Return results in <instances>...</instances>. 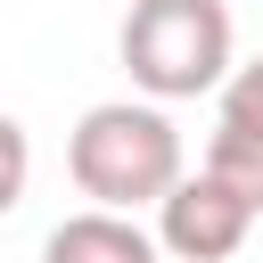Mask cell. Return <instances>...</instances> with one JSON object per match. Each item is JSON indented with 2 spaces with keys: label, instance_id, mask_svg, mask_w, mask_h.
<instances>
[{
  "label": "cell",
  "instance_id": "6",
  "mask_svg": "<svg viewBox=\"0 0 263 263\" xmlns=\"http://www.w3.org/2000/svg\"><path fill=\"white\" fill-rule=\"evenodd\" d=\"M25 181H33V140L16 115H0V214L25 205Z\"/></svg>",
  "mask_w": 263,
  "mask_h": 263
},
{
  "label": "cell",
  "instance_id": "2",
  "mask_svg": "<svg viewBox=\"0 0 263 263\" xmlns=\"http://www.w3.org/2000/svg\"><path fill=\"white\" fill-rule=\"evenodd\" d=\"M115 49H123L132 90H148L156 107L205 99L230 74V8L222 0H132Z\"/></svg>",
  "mask_w": 263,
  "mask_h": 263
},
{
  "label": "cell",
  "instance_id": "1",
  "mask_svg": "<svg viewBox=\"0 0 263 263\" xmlns=\"http://www.w3.org/2000/svg\"><path fill=\"white\" fill-rule=\"evenodd\" d=\"M66 173L107 214H132V205H156L189 173V156L156 99H99V107H82V123L66 140Z\"/></svg>",
  "mask_w": 263,
  "mask_h": 263
},
{
  "label": "cell",
  "instance_id": "5",
  "mask_svg": "<svg viewBox=\"0 0 263 263\" xmlns=\"http://www.w3.org/2000/svg\"><path fill=\"white\" fill-rule=\"evenodd\" d=\"M41 263H156V238H148L132 214L90 205V214H66V222L49 230Z\"/></svg>",
  "mask_w": 263,
  "mask_h": 263
},
{
  "label": "cell",
  "instance_id": "3",
  "mask_svg": "<svg viewBox=\"0 0 263 263\" xmlns=\"http://www.w3.org/2000/svg\"><path fill=\"white\" fill-rule=\"evenodd\" d=\"M255 222H263V214H255L222 173L197 164V173H181V181L156 197V255H173V263H230Z\"/></svg>",
  "mask_w": 263,
  "mask_h": 263
},
{
  "label": "cell",
  "instance_id": "4",
  "mask_svg": "<svg viewBox=\"0 0 263 263\" xmlns=\"http://www.w3.org/2000/svg\"><path fill=\"white\" fill-rule=\"evenodd\" d=\"M205 173H222V181L263 214V58H247V66L222 74V107H214Z\"/></svg>",
  "mask_w": 263,
  "mask_h": 263
}]
</instances>
